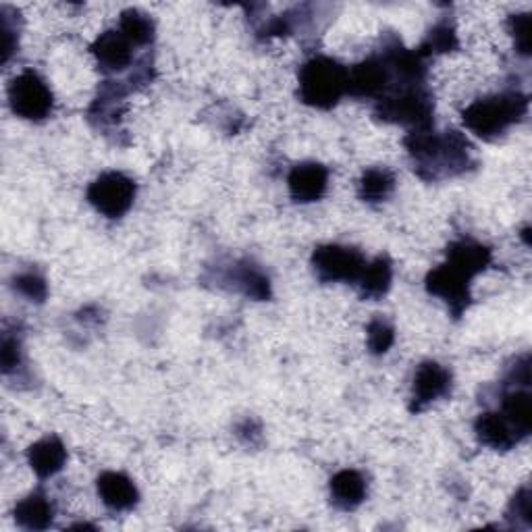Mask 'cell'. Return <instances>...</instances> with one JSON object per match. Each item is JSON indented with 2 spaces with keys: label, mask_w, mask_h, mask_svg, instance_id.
<instances>
[{
  "label": "cell",
  "mask_w": 532,
  "mask_h": 532,
  "mask_svg": "<svg viewBox=\"0 0 532 532\" xmlns=\"http://www.w3.org/2000/svg\"><path fill=\"white\" fill-rule=\"evenodd\" d=\"M406 148L414 158L416 171L422 179H441L460 175L470 167V142L460 131H445L443 136L431 127L414 129L406 138Z\"/></svg>",
  "instance_id": "6da1fadb"
},
{
  "label": "cell",
  "mask_w": 532,
  "mask_h": 532,
  "mask_svg": "<svg viewBox=\"0 0 532 532\" xmlns=\"http://www.w3.org/2000/svg\"><path fill=\"white\" fill-rule=\"evenodd\" d=\"M528 109V98L520 92H503L474 100L466 106L462 117L464 125L485 142H493L503 136L514 123H518Z\"/></svg>",
  "instance_id": "7a4b0ae2"
},
{
  "label": "cell",
  "mask_w": 532,
  "mask_h": 532,
  "mask_svg": "<svg viewBox=\"0 0 532 532\" xmlns=\"http://www.w3.org/2000/svg\"><path fill=\"white\" fill-rule=\"evenodd\" d=\"M350 71L331 57H312L300 69V98L314 109L329 111L348 94Z\"/></svg>",
  "instance_id": "3957f363"
},
{
  "label": "cell",
  "mask_w": 532,
  "mask_h": 532,
  "mask_svg": "<svg viewBox=\"0 0 532 532\" xmlns=\"http://www.w3.org/2000/svg\"><path fill=\"white\" fill-rule=\"evenodd\" d=\"M377 117L389 123L408 125L414 129L431 127L433 121V96L424 84H402L389 88L375 109Z\"/></svg>",
  "instance_id": "277c9868"
},
{
  "label": "cell",
  "mask_w": 532,
  "mask_h": 532,
  "mask_svg": "<svg viewBox=\"0 0 532 532\" xmlns=\"http://www.w3.org/2000/svg\"><path fill=\"white\" fill-rule=\"evenodd\" d=\"M11 111L25 121H44L55 106L48 84L36 71H23L9 84Z\"/></svg>",
  "instance_id": "5b68a950"
},
{
  "label": "cell",
  "mask_w": 532,
  "mask_h": 532,
  "mask_svg": "<svg viewBox=\"0 0 532 532\" xmlns=\"http://www.w3.org/2000/svg\"><path fill=\"white\" fill-rule=\"evenodd\" d=\"M136 181L131 177L109 171L102 173L88 188V202L106 219H121L136 200Z\"/></svg>",
  "instance_id": "8992f818"
},
{
  "label": "cell",
  "mask_w": 532,
  "mask_h": 532,
  "mask_svg": "<svg viewBox=\"0 0 532 532\" xmlns=\"http://www.w3.org/2000/svg\"><path fill=\"white\" fill-rule=\"evenodd\" d=\"M366 266L364 256L356 248L327 244L312 254V269L323 283H358Z\"/></svg>",
  "instance_id": "52a82bcc"
},
{
  "label": "cell",
  "mask_w": 532,
  "mask_h": 532,
  "mask_svg": "<svg viewBox=\"0 0 532 532\" xmlns=\"http://www.w3.org/2000/svg\"><path fill=\"white\" fill-rule=\"evenodd\" d=\"M474 277H470L466 271H462L460 266L451 264L449 260L441 266H437L435 271H431L427 275V289L429 294L435 298H441L451 314L456 318H460L466 308L470 306V281Z\"/></svg>",
  "instance_id": "ba28073f"
},
{
  "label": "cell",
  "mask_w": 532,
  "mask_h": 532,
  "mask_svg": "<svg viewBox=\"0 0 532 532\" xmlns=\"http://www.w3.org/2000/svg\"><path fill=\"white\" fill-rule=\"evenodd\" d=\"M449 393H451V372L439 362L433 360L422 362L414 375L410 410L412 412L427 410L431 404L437 402V399Z\"/></svg>",
  "instance_id": "9c48e42d"
},
{
  "label": "cell",
  "mask_w": 532,
  "mask_h": 532,
  "mask_svg": "<svg viewBox=\"0 0 532 532\" xmlns=\"http://www.w3.org/2000/svg\"><path fill=\"white\" fill-rule=\"evenodd\" d=\"M391 67L385 55L370 57L350 69L348 94L354 98H381L389 90Z\"/></svg>",
  "instance_id": "30bf717a"
},
{
  "label": "cell",
  "mask_w": 532,
  "mask_h": 532,
  "mask_svg": "<svg viewBox=\"0 0 532 532\" xmlns=\"http://www.w3.org/2000/svg\"><path fill=\"white\" fill-rule=\"evenodd\" d=\"M289 185V194L296 202L300 204H310L321 200L327 192L329 185V169L321 163H300L294 169H291L287 177Z\"/></svg>",
  "instance_id": "8fae6325"
},
{
  "label": "cell",
  "mask_w": 532,
  "mask_h": 532,
  "mask_svg": "<svg viewBox=\"0 0 532 532\" xmlns=\"http://www.w3.org/2000/svg\"><path fill=\"white\" fill-rule=\"evenodd\" d=\"M90 50L98 67L106 73L125 71L133 61V44L119 30L100 34Z\"/></svg>",
  "instance_id": "7c38bea8"
},
{
  "label": "cell",
  "mask_w": 532,
  "mask_h": 532,
  "mask_svg": "<svg viewBox=\"0 0 532 532\" xmlns=\"http://www.w3.org/2000/svg\"><path fill=\"white\" fill-rule=\"evenodd\" d=\"M474 433L483 445L497 449V451H508L524 439L516 431L514 424L501 412H485L478 416L474 422Z\"/></svg>",
  "instance_id": "4fadbf2b"
},
{
  "label": "cell",
  "mask_w": 532,
  "mask_h": 532,
  "mask_svg": "<svg viewBox=\"0 0 532 532\" xmlns=\"http://www.w3.org/2000/svg\"><path fill=\"white\" fill-rule=\"evenodd\" d=\"M98 497L113 512H127L138 503L140 493L129 476L121 472H104L98 476Z\"/></svg>",
  "instance_id": "5bb4252c"
},
{
  "label": "cell",
  "mask_w": 532,
  "mask_h": 532,
  "mask_svg": "<svg viewBox=\"0 0 532 532\" xmlns=\"http://www.w3.org/2000/svg\"><path fill=\"white\" fill-rule=\"evenodd\" d=\"M28 462L36 472V476L44 481V478H52L65 468L67 449L59 437L50 435L36 441L28 449Z\"/></svg>",
  "instance_id": "9a60e30c"
},
{
  "label": "cell",
  "mask_w": 532,
  "mask_h": 532,
  "mask_svg": "<svg viewBox=\"0 0 532 532\" xmlns=\"http://www.w3.org/2000/svg\"><path fill=\"white\" fill-rule=\"evenodd\" d=\"M366 499V481L358 470H341L331 478V501L335 508L352 512Z\"/></svg>",
  "instance_id": "2e32d148"
},
{
  "label": "cell",
  "mask_w": 532,
  "mask_h": 532,
  "mask_svg": "<svg viewBox=\"0 0 532 532\" xmlns=\"http://www.w3.org/2000/svg\"><path fill=\"white\" fill-rule=\"evenodd\" d=\"M55 518V505L44 493H32L15 508V522L25 530H46Z\"/></svg>",
  "instance_id": "e0dca14e"
},
{
  "label": "cell",
  "mask_w": 532,
  "mask_h": 532,
  "mask_svg": "<svg viewBox=\"0 0 532 532\" xmlns=\"http://www.w3.org/2000/svg\"><path fill=\"white\" fill-rule=\"evenodd\" d=\"M447 260L451 264L460 266V269L466 271L470 277H476L491 264V250L483 244L474 242V239H460V242H454L449 246Z\"/></svg>",
  "instance_id": "ac0fdd59"
},
{
  "label": "cell",
  "mask_w": 532,
  "mask_h": 532,
  "mask_svg": "<svg viewBox=\"0 0 532 532\" xmlns=\"http://www.w3.org/2000/svg\"><path fill=\"white\" fill-rule=\"evenodd\" d=\"M393 281V266L387 256H379L377 260H372L370 264L364 266V271L358 279L360 285V296L364 300H381Z\"/></svg>",
  "instance_id": "d6986e66"
},
{
  "label": "cell",
  "mask_w": 532,
  "mask_h": 532,
  "mask_svg": "<svg viewBox=\"0 0 532 532\" xmlns=\"http://www.w3.org/2000/svg\"><path fill=\"white\" fill-rule=\"evenodd\" d=\"M393 190H395V177L389 169L383 167L364 171L358 183V194L368 204L385 202L393 194Z\"/></svg>",
  "instance_id": "ffe728a7"
},
{
  "label": "cell",
  "mask_w": 532,
  "mask_h": 532,
  "mask_svg": "<svg viewBox=\"0 0 532 532\" xmlns=\"http://www.w3.org/2000/svg\"><path fill=\"white\" fill-rule=\"evenodd\" d=\"M233 283L235 287L242 291L244 296L252 298V300H269L271 298V281L269 277H266L258 266L250 264V262H244L239 264L235 269V275H233Z\"/></svg>",
  "instance_id": "44dd1931"
},
{
  "label": "cell",
  "mask_w": 532,
  "mask_h": 532,
  "mask_svg": "<svg viewBox=\"0 0 532 532\" xmlns=\"http://www.w3.org/2000/svg\"><path fill=\"white\" fill-rule=\"evenodd\" d=\"M119 32L133 44V46H146L154 40L156 28L150 15L140 9H125L119 19Z\"/></svg>",
  "instance_id": "7402d4cb"
},
{
  "label": "cell",
  "mask_w": 532,
  "mask_h": 532,
  "mask_svg": "<svg viewBox=\"0 0 532 532\" xmlns=\"http://www.w3.org/2000/svg\"><path fill=\"white\" fill-rule=\"evenodd\" d=\"M501 414L514 424L522 437H528L532 429V406L530 395L526 391L516 389L512 393H505L501 402Z\"/></svg>",
  "instance_id": "603a6c76"
},
{
  "label": "cell",
  "mask_w": 532,
  "mask_h": 532,
  "mask_svg": "<svg viewBox=\"0 0 532 532\" xmlns=\"http://www.w3.org/2000/svg\"><path fill=\"white\" fill-rule=\"evenodd\" d=\"M456 46H458V36H456L454 25H451L449 21H441L429 32L427 40L422 42V46L416 52L424 59L429 55H435V52L454 50Z\"/></svg>",
  "instance_id": "cb8c5ba5"
},
{
  "label": "cell",
  "mask_w": 532,
  "mask_h": 532,
  "mask_svg": "<svg viewBox=\"0 0 532 532\" xmlns=\"http://www.w3.org/2000/svg\"><path fill=\"white\" fill-rule=\"evenodd\" d=\"M366 341H368V350L370 354L375 356H383L391 350V345L395 341V331L393 327L385 321V318H375V321H370L368 329H366Z\"/></svg>",
  "instance_id": "d4e9b609"
},
{
  "label": "cell",
  "mask_w": 532,
  "mask_h": 532,
  "mask_svg": "<svg viewBox=\"0 0 532 532\" xmlns=\"http://www.w3.org/2000/svg\"><path fill=\"white\" fill-rule=\"evenodd\" d=\"M13 285H15V291H19L23 298H28L30 302H36V304H42L48 296V285L44 277L38 273H21L15 277Z\"/></svg>",
  "instance_id": "484cf974"
},
{
  "label": "cell",
  "mask_w": 532,
  "mask_h": 532,
  "mask_svg": "<svg viewBox=\"0 0 532 532\" xmlns=\"http://www.w3.org/2000/svg\"><path fill=\"white\" fill-rule=\"evenodd\" d=\"M510 32L516 40V48L522 57H528L532 50V19L528 13L510 17Z\"/></svg>",
  "instance_id": "4316f807"
},
{
  "label": "cell",
  "mask_w": 532,
  "mask_h": 532,
  "mask_svg": "<svg viewBox=\"0 0 532 532\" xmlns=\"http://www.w3.org/2000/svg\"><path fill=\"white\" fill-rule=\"evenodd\" d=\"M510 518H516V522H524V526H530L532 522V495L528 487H522L516 497L510 503Z\"/></svg>",
  "instance_id": "83f0119b"
},
{
  "label": "cell",
  "mask_w": 532,
  "mask_h": 532,
  "mask_svg": "<svg viewBox=\"0 0 532 532\" xmlns=\"http://www.w3.org/2000/svg\"><path fill=\"white\" fill-rule=\"evenodd\" d=\"M0 360H3V372L11 375L21 366V343L17 337L5 335L3 337V350H0Z\"/></svg>",
  "instance_id": "f1b7e54d"
},
{
  "label": "cell",
  "mask_w": 532,
  "mask_h": 532,
  "mask_svg": "<svg viewBox=\"0 0 532 532\" xmlns=\"http://www.w3.org/2000/svg\"><path fill=\"white\" fill-rule=\"evenodd\" d=\"M0 19H3V63L7 65L9 59L13 57V52L17 50V30L9 23L7 15L0 13Z\"/></svg>",
  "instance_id": "f546056e"
}]
</instances>
